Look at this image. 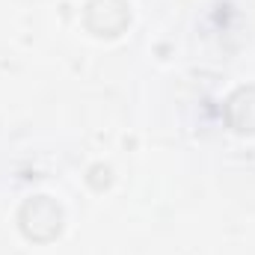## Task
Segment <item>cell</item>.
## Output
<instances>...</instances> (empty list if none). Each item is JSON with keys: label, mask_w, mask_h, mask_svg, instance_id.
<instances>
[{"label": "cell", "mask_w": 255, "mask_h": 255, "mask_svg": "<svg viewBox=\"0 0 255 255\" xmlns=\"http://www.w3.org/2000/svg\"><path fill=\"white\" fill-rule=\"evenodd\" d=\"M226 125L241 136H255V83L238 86L223 104Z\"/></svg>", "instance_id": "obj_3"}, {"label": "cell", "mask_w": 255, "mask_h": 255, "mask_svg": "<svg viewBox=\"0 0 255 255\" xmlns=\"http://www.w3.org/2000/svg\"><path fill=\"white\" fill-rule=\"evenodd\" d=\"M83 27L95 39H119L130 27L128 0H89L83 6Z\"/></svg>", "instance_id": "obj_2"}, {"label": "cell", "mask_w": 255, "mask_h": 255, "mask_svg": "<svg viewBox=\"0 0 255 255\" xmlns=\"http://www.w3.org/2000/svg\"><path fill=\"white\" fill-rule=\"evenodd\" d=\"M18 229L33 244H51L65 229V208L48 193H36L18 208Z\"/></svg>", "instance_id": "obj_1"}]
</instances>
